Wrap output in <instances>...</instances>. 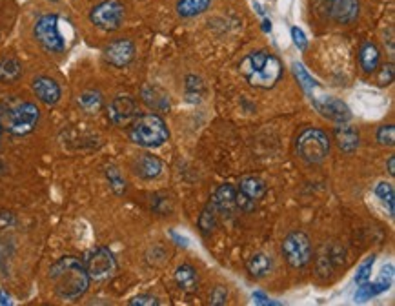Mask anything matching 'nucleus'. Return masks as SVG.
<instances>
[{"label": "nucleus", "mask_w": 395, "mask_h": 306, "mask_svg": "<svg viewBox=\"0 0 395 306\" xmlns=\"http://www.w3.org/2000/svg\"><path fill=\"white\" fill-rule=\"evenodd\" d=\"M215 223H217V210L213 208V204H208L202 210V214H200V217H199V228H200V232L204 235H208V234H211L213 232V228H215Z\"/></svg>", "instance_id": "nucleus-27"}, {"label": "nucleus", "mask_w": 395, "mask_h": 306, "mask_svg": "<svg viewBox=\"0 0 395 306\" xmlns=\"http://www.w3.org/2000/svg\"><path fill=\"white\" fill-rule=\"evenodd\" d=\"M379 61H381V53L377 49L376 44L364 42L359 51V63L364 73H373L379 67Z\"/></svg>", "instance_id": "nucleus-22"}, {"label": "nucleus", "mask_w": 395, "mask_h": 306, "mask_svg": "<svg viewBox=\"0 0 395 306\" xmlns=\"http://www.w3.org/2000/svg\"><path fill=\"white\" fill-rule=\"evenodd\" d=\"M22 76V64L19 58L2 57L0 58V82L11 84L17 82Z\"/></svg>", "instance_id": "nucleus-23"}, {"label": "nucleus", "mask_w": 395, "mask_h": 306, "mask_svg": "<svg viewBox=\"0 0 395 306\" xmlns=\"http://www.w3.org/2000/svg\"><path fill=\"white\" fill-rule=\"evenodd\" d=\"M262 29H264L266 33H270V31H272V22L268 19H264V22H262Z\"/></svg>", "instance_id": "nucleus-43"}, {"label": "nucleus", "mask_w": 395, "mask_h": 306, "mask_svg": "<svg viewBox=\"0 0 395 306\" xmlns=\"http://www.w3.org/2000/svg\"><path fill=\"white\" fill-rule=\"evenodd\" d=\"M314 106L317 108L323 117L326 119L334 120L337 124L341 122H348L352 119V111L344 104L341 99H335V97H324V99H314Z\"/></svg>", "instance_id": "nucleus-13"}, {"label": "nucleus", "mask_w": 395, "mask_h": 306, "mask_svg": "<svg viewBox=\"0 0 395 306\" xmlns=\"http://www.w3.org/2000/svg\"><path fill=\"white\" fill-rule=\"evenodd\" d=\"M138 117V104L135 102L134 97L129 95H119L115 97L113 101L108 106V119L113 126L119 128H126L131 126L135 119Z\"/></svg>", "instance_id": "nucleus-11"}, {"label": "nucleus", "mask_w": 395, "mask_h": 306, "mask_svg": "<svg viewBox=\"0 0 395 306\" xmlns=\"http://www.w3.org/2000/svg\"><path fill=\"white\" fill-rule=\"evenodd\" d=\"M0 135H2V126H0Z\"/></svg>", "instance_id": "nucleus-45"}, {"label": "nucleus", "mask_w": 395, "mask_h": 306, "mask_svg": "<svg viewBox=\"0 0 395 306\" xmlns=\"http://www.w3.org/2000/svg\"><path fill=\"white\" fill-rule=\"evenodd\" d=\"M253 299H255L257 305H275V303L270 301V299H268V297L262 292H253Z\"/></svg>", "instance_id": "nucleus-39"}, {"label": "nucleus", "mask_w": 395, "mask_h": 306, "mask_svg": "<svg viewBox=\"0 0 395 306\" xmlns=\"http://www.w3.org/2000/svg\"><path fill=\"white\" fill-rule=\"evenodd\" d=\"M297 155L309 164H319L330 153V139L319 128H308L297 137Z\"/></svg>", "instance_id": "nucleus-5"}, {"label": "nucleus", "mask_w": 395, "mask_h": 306, "mask_svg": "<svg viewBox=\"0 0 395 306\" xmlns=\"http://www.w3.org/2000/svg\"><path fill=\"white\" fill-rule=\"evenodd\" d=\"M266 195V184L255 175H246L239 181V188L235 190V201L237 208L244 211L255 210L257 202Z\"/></svg>", "instance_id": "nucleus-10"}, {"label": "nucleus", "mask_w": 395, "mask_h": 306, "mask_svg": "<svg viewBox=\"0 0 395 306\" xmlns=\"http://www.w3.org/2000/svg\"><path fill=\"white\" fill-rule=\"evenodd\" d=\"M172 237L177 241V244H179V246H184V248H186V246L190 244V243H188V239H186V237H181V235L175 234V232H172Z\"/></svg>", "instance_id": "nucleus-40"}, {"label": "nucleus", "mask_w": 395, "mask_h": 306, "mask_svg": "<svg viewBox=\"0 0 395 306\" xmlns=\"http://www.w3.org/2000/svg\"><path fill=\"white\" fill-rule=\"evenodd\" d=\"M106 177H108V182H110L111 190L117 193V195H122L126 191V181L120 175V172L115 166H108L106 168Z\"/></svg>", "instance_id": "nucleus-30"}, {"label": "nucleus", "mask_w": 395, "mask_h": 306, "mask_svg": "<svg viewBox=\"0 0 395 306\" xmlns=\"http://www.w3.org/2000/svg\"><path fill=\"white\" fill-rule=\"evenodd\" d=\"M392 277H394V266H388V270H382V275L379 277V281L373 282V284H370V282H362V284H359V290L357 293H355V299H357L359 303H364L368 301L370 297H376L379 296V293L386 292L388 288H390L392 284Z\"/></svg>", "instance_id": "nucleus-15"}, {"label": "nucleus", "mask_w": 395, "mask_h": 306, "mask_svg": "<svg viewBox=\"0 0 395 306\" xmlns=\"http://www.w3.org/2000/svg\"><path fill=\"white\" fill-rule=\"evenodd\" d=\"M49 279H51L55 293L66 301H75V299L84 296L91 281L84 263L73 255L58 259L49 270Z\"/></svg>", "instance_id": "nucleus-1"}, {"label": "nucleus", "mask_w": 395, "mask_h": 306, "mask_svg": "<svg viewBox=\"0 0 395 306\" xmlns=\"http://www.w3.org/2000/svg\"><path fill=\"white\" fill-rule=\"evenodd\" d=\"M129 305L131 306H159V299L157 297L153 296H137L134 297L131 301H129Z\"/></svg>", "instance_id": "nucleus-36"}, {"label": "nucleus", "mask_w": 395, "mask_h": 306, "mask_svg": "<svg viewBox=\"0 0 395 306\" xmlns=\"http://www.w3.org/2000/svg\"><path fill=\"white\" fill-rule=\"evenodd\" d=\"M211 204L217 210V214L223 216H234L235 208H237V201H235V188L232 184H223L219 190L215 191Z\"/></svg>", "instance_id": "nucleus-17"}, {"label": "nucleus", "mask_w": 395, "mask_h": 306, "mask_svg": "<svg viewBox=\"0 0 395 306\" xmlns=\"http://www.w3.org/2000/svg\"><path fill=\"white\" fill-rule=\"evenodd\" d=\"M186 93H188V97H197V101H199V97L202 95V81L197 76H188L186 79Z\"/></svg>", "instance_id": "nucleus-32"}, {"label": "nucleus", "mask_w": 395, "mask_h": 306, "mask_svg": "<svg viewBox=\"0 0 395 306\" xmlns=\"http://www.w3.org/2000/svg\"><path fill=\"white\" fill-rule=\"evenodd\" d=\"M129 139L143 148H159L170 139V129L157 113H144L131 122Z\"/></svg>", "instance_id": "nucleus-4"}, {"label": "nucleus", "mask_w": 395, "mask_h": 306, "mask_svg": "<svg viewBox=\"0 0 395 306\" xmlns=\"http://www.w3.org/2000/svg\"><path fill=\"white\" fill-rule=\"evenodd\" d=\"M33 35L37 42L49 53L64 51V38L58 31V17L57 15H42L37 20L33 28Z\"/></svg>", "instance_id": "nucleus-6"}, {"label": "nucleus", "mask_w": 395, "mask_h": 306, "mask_svg": "<svg viewBox=\"0 0 395 306\" xmlns=\"http://www.w3.org/2000/svg\"><path fill=\"white\" fill-rule=\"evenodd\" d=\"M388 173H390L392 177H394V175H395V157H394V155H392V157L388 159Z\"/></svg>", "instance_id": "nucleus-42"}, {"label": "nucleus", "mask_w": 395, "mask_h": 306, "mask_svg": "<svg viewBox=\"0 0 395 306\" xmlns=\"http://www.w3.org/2000/svg\"><path fill=\"white\" fill-rule=\"evenodd\" d=\"M124 6L119 0H104L97 4L90 13L91 24L102 31H117L122 26Z\"/></svg>", "instance_id": "nucleus-7"}, {"label": "nucleus", "mask_w": 395, "mask_h": 306, "mask_svg": "<svg viewBox=\"0 0 395 306\" xmlns=\"http://www.w3.org/2000/svg\"><path fill=\"white\" fill-rule=\"evenodd\" d=\"M373 263H376V257L371 255V257L368 259L366 263H362L361 266H359L357 275H355V282H357V284H362V282H366L368 279H370L371 268H373Z\"/></svg>", "instance_id": "nucleus-33"}, {"label": "nucleus", "mask_w": 395, "mask_h": 306, "mask_svg": "<svg viewBox=\"0 0 395 306\" xmlns=\"http://www.w3.org/2000/svg\"><path fill=\"white\" fill-rule=\"evenodd\" d=\"M106 63L115 67H126L135 58V44L129 38H117L104 48Z\"/></svg>", "instance_id": "nucleus-12"}, {"label": "nucleus", "mask_w": 395, "mask_h": 306, "mask_svg": "<svg viewBox=\"0 0 395 306\" xmlns=\"http://www.w3.org/2000/svg\"><path fill=\"white\" fill-rule=\"evenodd\" d=\"M335 140L344 153H353L359 148V131L353 126L341 122L335 128Z\"/></svg>", "instance_id": "nucleus-19"}, {"label": "nucleus", "mask_w": 395, "mask_h": 306, "mask_svg": "<svg viewBox=\"0 0 395 306\" xmlns=\"http://www.w3.org/2000/svg\"><path fill=\"white\" fill-rule=\"evenodd\" d=\"M177 287L186 293H195L199 290V273L191 264H182L175 272Z\"/></svg>", "instance_id": "nucleus-20"}, {"label": "nucleus", "mask_w": 395, "mask_h": 306, "mask_svg": "<svg viewBox=\"0 0 395 306\" xmlns=\"http://www.w3.org/2000/svg\"><path fill=\"white\" fill-rule=\"evenodd\" d=\"M81 110L88 115H95L102 110V104H104V99H102V93L97 90H86L82 91L79 99H76Z\"/></svg>", "instance_id": "nucleus-24"}, {"label": "nucleus", "mask_w": 395, "mask_h": 306, "mask_svg": "<svg viewBox=\"0 0 395 306\" xmlns=\"http://www.w3.org/2000/svg\"><path fill=\"white\" fill-rule=\"evenodd\" d=\"M0 305H11V297L4 290H0Z\"/></svg>", "instance_id": "nucleus-41"}, {"label": "nucleus", "mask_w": 395, "mask_h": 306, "mask_svg": "<svg viewBox=\"0 0 395 306\" xmlns=\"http://www.w3.org/2000/svg\"><path fill=\"white\" fill-rule=\"evenodd\" d=\"M239 72L253 88L270 90L282 75L281 61L268 51H252L239 64Z\"/></svg>", "instance_id": "nucleus-2"}, {"label": "nucleus", "mask_w": 395, "mask_h": 306, "mask_svg": "<svg viewBox=\"0 0 395 306\" xmlns=\"http://www.w3.org/2000/svg\"><path fill=\"white\" fill-rule=\"evenodd\" d=\"M376 195L388 206V211L390 216H394L395 211V193H394V186L388 184V182H379L376 186Z\"/></svg>", "instance_id": "nucleus-29"}, {"label": "nucleus", "mask_w": 395, "mask_h": 306, "mask_svg": "<svg viewBox=\"0 0 395 306\" xmlns=\"http://www.w3.org/2000/svg\"><path fill=\"white\" fill-rule=\"evenodd\" d=\"M291 70H293V75H296V79L299 81V84L303 86V90L306 91V93H312V91L315 90V86H317V82H315V79L312 75H309L308 72L305 70V66L299 63H296L293 66H291Z\"/></svg>", "instance_id": "nucleus-28"}, {"label": "nucleus", "mask_w": 395, "mask_h": 306, "mask_svg": "<svg viewBox=\"0 0 395 306\" xmlns=\"http://www.w3.org/2000/svg\"><path fill=\"white\" fill-rule=\"evenodd\" d=\"M282 255L293 268H303L312 261V243L303 232H291L282 241Z\"/></svg>", "instance_id": "nucleus-9"}, {"label": "nucleus", "mask_w": 395, "mask_h": 306, "mask_svg": "<svg viewBox=\"0 0 395 306\" xmlns=\"http://www.w3.org/2000/svg\"><path fill=\"white\" fill-rule=\"evenodd\" d=\"M134 170L138 177L157 179L162 173V163L161 159L152 155V153H143L134 161Z\"/></svg>", "instance_id": "nucleus-18"}, {"label": "nucleus", "mask_w": 395, "mask_h": 306, "mask_svg": "<svg viewBox=\"0 0 395 306\" xmlns=\"http://www.w3.org/2000/svg\"><path fill=\"white\" fill-rule=\"evenodd\" d=\"M0 173H2V163H0Z\"/></svg>", "instance_id": "nucleus-44"}, {"label": "nucleus", "mask_w": 395, "mask_h": 306, "mask_svg": "<svg viewBox=\"0 0 395 306\" xmlns=\"http://www.w3.org/2000/svg\"><path fill=\"white\" fill-rule=\"evenodd\" d=\"M40 111L37 104L29 101H22L17 97H10L0 102V126L8 129L11 135L24 137L31 134L38 124Z\"/></svg>", "instance_id": "nucleus-3"}, {"label": "nucleus", "mask_w": 395, "mask_h": 306, "mask_svg": "<svg viewBox=\"0 0 395 306\" xmlns=\"http://www.w3.org/2000/svg\"><path fill=\"white\" fill-rule=\"evenodd\" d=\"M31 88H33L38 101L44 102V104L55 106L58 101H61L62 90L61 86H58V82L55 81V79H51V76L46 75L37 76L33 81V84H31Z\"/></svg>", "instance_id": "nucleus-14"}, {"label": "nucleus", "mask_w": 395, "mask_h": 306, "mask_svg": "<svg viewBox=\"0 0 395 306\" xmlns=\"http://www.w3.org/2000/svg\"><path fill=\"white\" fill-rule=\"evenodd\" d=\"M228 303V290L224 287H215L213 292L210 293V305L223 306Z\"/></svg>", "instance_id": "nucleus-34"}, {"label": "nucleus", "mask_w": 395, "mask_h": 306, "mask_svg": "<svg viewBox=\"0 0 395 306\" xmlns=\"http://www.w3.org/2000/svg\"><path fill=\"white\" fill-rule=\"evenodd\" d=\"M84 266L93 281H108L117 272V259L108 248H93L84 259Z\"/></svg>", "instance_id": "nucleus-8"}, {"label": "nucleus", "mask_w": 395, "mask_h": 306, "mask_svg": "<svg viewBox=\"0 0 395 306\" xmlns=\"http://www.w3.org/2000/svg\"><path fill=\"white\" fill-rule=\"evenodd\" d=\"M270 270H272V259L268 257L266 254H255L248 261V272L252 273L255 279L268 275Z\"/></svg>", "instance_id": "nucleus-26"}, {"label": "nucleus", "mask_w": 395, "mask_h": 306, "mask_svg": "<svg viewBox=\"0 0 395 306\" xmlns=\"http://www.w3.org/2000/svg\"><path fill=\"white\" fill-rule=\"evenodd\" d=\"M210 4L211 0H177V13L184 19H191V17L204 13Z\"/></svg>", "instance_id": "nucleus-25"}, {"label": "nucleus", "mask_w": 395, "mask_h": 306, "mask_svg": "<svg viewBox=\"0 0 395 306\" xmlns=\"http://www.w3.org/2000/svg\"><path fill=\"white\" fill-rule=\"evenodd\" d=\"M143 101L155 111H168L170 110V99L168 93L155 86H144L143 90Z\"/></svg>", "instance_id": "nucleus-21"}, {"label": "nucleus", "mask_w": 395, "mask_h": 306, "mask_svg": "<svg viewBox=\"0 0 395 306\" xmlns=\"http://www.w3.org/2000/svg\"><path fill=\"white\" fill-rule=\"evenodd\" d=\"M394 64H386V66L381 67V73H379V79H377V82H379V86H388V84H392L394 82Z\"/></svg>", "instance_id": "nucleus-35"}, {"label": "nucleus", "mask_w": 395, "mask_h": 306, "mask_svg": "<svg viewBox=\"0 0 395 306\" xmlns=\"http://www.w3.org/2000/svg\"><path fill=\"white\" fill-rule=\"evenodd\" d=\"M291 38H293V42H296V46L300 49V51H305V49L308 48V40H306L303 29L291 28Z\"/></svg>", "instance_id": "nucleus-37"}, {"label": "nucleus", "mask_w": 395, "mask_h": 306, "mask_svg": "<svg viewBox=\"0 0 395 306\" xmlns=\"http://www.w3.org/2000/svg\"><path fill=\"white\" fill-rule=\"evenodd\" d=\"M15 223V217L11 216L10 211H0V228L11 226Z\"/></svg>", "instance_id": "nucleus-38"}, {"label": "nucleus", "mask_w": 395, "mask_h": 306, "mask_svg": "<svg viewBox=\"0 0 395 306\" xmlns=\"http://www.w3.org/2000/svg\"><path fill=\"white\" fill-rule=\"evenodd\" d=\"M377 140L382 144V146H394L395 144V128L394 124L381 126L377 129Z\"/></svg>", "instance_id": "nucleus-31"}, {"label": "nucleus", "mask_w": 395, "mask_h": 306, "mask_svg": "<svg viewBox=\"0 0 395 306\" xmlns=\"http://www.w3.org/2000/svg\"><path fill=\"white\" fill-rule=\"evenodd\" d=\"M330 17L337 24H352L359 17V0H332Z\"/></svg>", "instance_id": "nucleus-16"}]
</instances>
